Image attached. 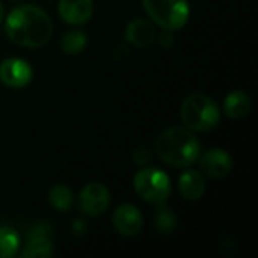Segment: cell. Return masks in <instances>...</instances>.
<instances>
[{"instance_id":"6da1fadb","label":"cell","mask_w":258,"mask_h":258,"mask_svg":"<svg viewBox=\"0 0 258 258\" xmlns=\"http://www.w3.org/2000/svg\"><path fill=\"white\" fill-rule=\"evenodd\" d=\"M8 38L29 48L45 45L53 35V23L48 14L35 5H21L14 8L5 20Z\"/></svg>"},{"instance_id":"7a4b0ae2","label":"cell","mask_w":258,"mask_h":258,"mask_svg":"<svg viewBox=\"0 0 258 258\" xmlns=\"http://www.w3.org/2000/svg\"><path fill=\"white\" fill-rule=\"evenodd\" d=\"M156 150L165 163L187 168L200 159L201 144L187 127H172L157 138Z\"/></svg>"},{"instance_id":"3957f363","label":"cell","mask_w":258,"mask_h":258,"mask_svg":"<svg viewBox=\"0 0 258 258\" xmlns=\"http://www.w3.org/2000/svg\"><path fill=\"white\" fill-rule=\"evenodd\" d=\"M221 119V109L216 101L204 94H190L181 104V121L194 132L213 130Z\"/></svg>"},{"instance_id":"277c9868","label":"cell","mask_w":258,"mask_h":258,"mask_svg":"<svg viewBox=\"0 0 258 258\" xmlns=\"http://www.w3.org/2000/svg\"><path fill=\"white\" fill-rule=\"evenodd\" d=\"M150 18L166 32L180 30L189 20V0H142Z\"/></svg>"},{"instance_id":"5b68a950","label":"cell","mask_w":258,"mask_h":258,"mask_svg":"<svg viewBox=\"0 0 258 258\" xmlns=\"http://www.w3.org/2000/svg\"><path fill=\"white\" fill-rule=\"evenodd\" d=\"M135 192L145 201L165 204L171 195V180L166 172L157 168H145L139 171L133 180Z\"/></svg>"},{"instance_id":"8992f818","label":"cell","mask_w":258,"mask_h":258,"mask_svg":"<svg viewBox=\"0 0 258 258\" xmlns=\"http://www.w3.org/2000/svg\"><path fill=\"white\" fill-rule=\"evenodd\" d=\"M32 77V67L24 59L9 57L0 62V82L9 88H24L30 83Z\"/></svg>"},{"instance_id":"52a82bcc","label":"cell","mask_w":258,"mask_h":258,"mask_svg":"<svg viewBox=\"0 0 258 258\" xmlns=\"http://www.w3.org/2000/svg\"><path fill=\"white\" fill-rule=\"evenodd\" d=\"M110 203V194L104 184L89 183L79 195V207L88 216H97L103 213Z\"/></svg>"},{"instance_id":"ba28073f","label":"cell","mask_w":258,"mask_h":258,"mask_svg":"<svg viewBox=\"0 0 258 258\" xmlns=\"http://www.w3.org/2000/svg\"><path fill=\"white\" fill-rule=\"evenodd\" d=\"M112 221H113V227L116 228V231L127 237L136 236L144 225L142 213L139 212L138 207H135L132 204L119 206L115 210Z\"/></svg>"},{"instance_id":"9c48e42d","label":"cell","mask_w":258,"mask_h":258,"mask_svg":"<svg viewBox=\"0 0 258 258\" xmlns=\"http://www.w3.org/2000/svg\"><path fill=\"white\" fill-rule=\"evenodd\" d=\"M200 166L210 178H222L233 169V159L227 151L213 148L200 159Z\"/></svg>"},{"instance_id":"30bf717a","label":"cell","mask_w":258,"mask_h":258,"mask_svg":"<svg viewBox=\"0 0 258 258\" xmlns=\"http://www.w3.org/2000/svg\"><path fill=\"white\" fill-rule=\"evenodd\" d=\"M92 0H59L57 6L60 18L73 26L85 24L92 15Z\"/></svg>"},{"instance_id":"8fae6325","label":"cell","mask_w":258,"mask_h":258,"mask_svg":"<svg viewBox=\"0 0 258 258\" xmlns=\"http://www.w3.org/2000/svg\"><path fill=\"white\" fill-rule=\"evenodd\" d=\"M156 27L147 20H135L125 29V39L136 47H148L156 41Z\"/></svg>"},{"instance_id":"7c38bea8","label":"cell","mask_w":258,"mask_h":258,"mask_svg":"<svg viewBox=\"0 0 258 258\" xmlns=\"http://www.w3.org/2000/svg\"><path fill=\"white\" fill-rule=\"evenodd\" d=\"M178 190L184 200L197 201L204 195L206 190V181L203 175L198 171L189 169L184 171L178 178Z\"/></svg>"},{"instance_id":"4fadbf2b","label":"cell","mask_w":258,"mask_h":258,"mask_svg":"<svg viewBox=\"0 0 258 258\" xmlns=\"http://www.w3.org/2000/svg\"><path fill=\"white\" fill-rule=\"evenodd\" d=\"M251 98L243 91H233L224 100V112L231 119H240L249 113Z\"/></svg>"},{"instance_id":"5bb4252c","label":"cell","mask_w":258,"mask_h":258,"mask_svg":"<svg viewBox=\"0 0 258 258\" xmlns=\"http://www.w3.org/2000/svg\"><path fill=\"white\" fill-rule=\"evenodd\" d=\"M54 252L53 243L48 240L47 234H35L30 236V240L21 251V257L24 258H47Z\"/></svg>"},{"instance_id":"9a60e30c","label":"cell","mask_w":258,"mask_h":258,"mask_svg":"<svg viewBox=\"0 0 258 258\" xmlns=\"http://www.w3.org/2000/svg\"><path fill=\"white\" fill-rule=\"evenodd\" d=\"M48 201L50 204L59 210V212H67L70 210V207L73 206L74 201V195L70 190V187L63 186V184H56L50 189L48 192Z\"/></svg>"},{"instance_id":"2e32d148","label":"cell","mask_w":258,"mask_h":258,"mask_svg":"<svg viewBox=\"0 0 258 258\" xmlns=\"http://www.w3.org/2000/svg\"><path fill=\"white\" fill-rule=\"evenodd\" d=\"M20 248V237L15 230L9 227H0V258L17 255Z\"/></svg>"},{"instance_id":"e0dca14e","label":"cell","mask_w":258,"mask_h":258,"mask_svg":"<svg viewBox=\"0 0 258 258\" xmlns=\"http://www.w3.org/2000/svg\"><path fill=\"white\" fill-rule=\"evenodd\" d=\"M86 45V35L82 30H71L68 32L60 42L62 50L67 54H79Z\"/></svg>"},{"instance_id":"ac0fdd59","label":"cell","mask_w":258,"mask_h":258,"mask_svg":"<svg viewBox=\"0 0 258 258\" xmlns=\"http://www.w3.org/2000/svg\"><path fill=\"white\" fill-rule=\"evenodd\" d=\"M162 207L159 209L157 215H156V228L160 231V233H165V234H169L174 228H175V224H177V218L175 215L168 209L165 207L163 204H160Z\"/></svg>"},{"instance_id":"d6986e66","label":"cell","mask_w":258,"mask_h":258,"mask_svg":"<svg viewBox=\"0 0 258 258\" xmlns=\"http://www.w3.org/2000/svg\"><path fill=\"white\" fill-rule=\"evenodd\" d=\"M3 18H5V8H3V5H2V2H0V24H2Z\"/></svg>"}]
</instances>
